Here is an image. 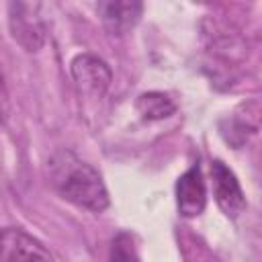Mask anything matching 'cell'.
I'll return each instance as SVG.
<instances>
[{"label": "cell", "instance_id": "3", "mask_svg": "<svg viewBox=\"0 0 262 262\" xmlns=\"http://www.w3.org/2000/svg\"><path fill=\"white\" fill-rule=\"evenodd\" d=\"M72 78L78 88L92 96H102L113 80L111 68L96 55L82 53L72 61Z\"/></svg>", "mask_w": 262, "mask_h": 262}, {"label": "cell", "instance_id": "2", "mask_svg": "<svg viewBox=\"0 0 262 262\" xmlns=\"http://www.w3.org/2000/svg\"><path fill=\"white\" fill-rule=\"evenodd\" d=\"M211 180H213V194L219 209L229 219L239 217L246 209V196L242 192V186L235 174L221 160H215L211 164Z\"/></svg>", "mask_w": 262, "mask_h": 262}, {"label": "cell", "instance_id": "4", "mask_svg": "<svg viewBox=\"0 0 262 262\" xmlns=\"http://www.w3.org/2000/svg\"><path fill=\"white\" fill-rule=\"evenodd\" d=\"M96 10L102 27L111 35L129 33L141 18L143 0H98Z\"/></svg>", "mask_w": 262, "mask_h": 262}, {"label": "cell", "instance_id": "7", "mask_svg": "<svg viewBox=\"0 0 262 262\" xmlns=\"http://www.w3.org/2000/svg\"><path fill=\"white\" fill-rule=\"evenodd\" d=\"M139 115L147 121H160V119H168L170 115H174L176 104L174 100L164 94V92H145L137 98L135 102Z\"/></svg>", "mask_w": 262, "mask_h": 262}, {"label": "cell", "instance_id": "6", "mask_svg": "<svg viewBox=\"0 0 262 262\" xmlns=\"http://www.w3.org/2000/svg\"><path fill=\"white\" fill-rule=\"evenodd\" d=\"M0 260H51V254L43 248L39 239L23 231L20 227H6L2 231V252Z\"/></svg>", "mask_w": 262, "mask_h": 262}, {"label": "cell", "instance_id": "1", "mask_svg": "<svg viewBox=\"0 0 262 262\" xmlns=\"http://www.w3.org/2000/svg\"><path fill=\"white\" fill-rule=\"evenodd\" d=\"M49 164V180L53 188L70 201L72 205L100 213L108 207V192L100 178V174L86 162H82L72 151H57L51 156Z\"/></svg>", "mask_w": 262, "mask_h": 262}, {"label": "cell", "instance_id": "5", "mask_svg": "<svg viewBox=\"0 0 262 262\" xmlns=\"http://www.w3.org/2000/svg\"><path fill=\"white\" fill-rule=\"evenodd\" d=\"M205 205H207V186L201 168L194 164L176 182V207L182 217L194 219L205 211Z\"/></svg>", "mask_w": 262, "mask_h": 262}]
</instances>
